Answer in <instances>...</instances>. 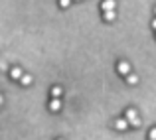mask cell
Listing matches in <instances>:
<instances>
[{"instance_id":"cell-14","label":"cell","mask_w":156,"mask_h":140,"mask_svg":"<svg viewBox=\"0 0 156 140\" xmlns=\"http://www.w3.org/2000/svg\"><path fill=\"white\" fill-rule=\"evenodd\" d=\"M152 28H154V30H156V18L152 20Z\"/></svg>"},{"instance_id":"cell-5","label":"cell","mask_w":156,"mask_h":140,"mask_svg":"<svg viewBox=\"0 0 156 140\" xmlns=\"http://www.w3.org/2000/svg\"><path fill=\"white\" fill-rule=\"evenodd\" d=\"M22 75H24V71H22L20 67H12V69H10V77H12V79L20 81V79H22Z\"/></svg>"},{"instance_id":"cell-6","label":"cell","mask_w":156,"mask_h":140,"mask_svg":"<svg viewBox=\"0 0 156 140\" xmlns=\"http://www.w3.org/2000/svg\"><path fill=\"white\" fill-rule=\"evenodd\" d=\"M59 109H61V101H59V99H51V101H50V110H51V113H57Z\"/></svg>"},{"instance_id":"cell-16","label":"cell","mask_w":156,"mask_h":140,"mask_svg":"<svg viewBox=\"0 0 156 140\" xmlns=\"http://www.w3.org/2000/svg\"><path fill=\"white\" fill-rule=\"evenodd\" d=\"M154 14H156V8H154Z\"/></svg>"},{"instance_id":"cell-3","label":"cell","mask_w":156,"mask_h":140,"mask_svg":"<svg viewBox=\"0 0 156 140\" xmlns=\"http://www.w3.org/2000/svg\"><path fill=\"white\" fill-rule=\"evenodd\" d=\"M115 128L117 130H126L129 128V121H126V118H117V121H115Z\"/></svg>"},{"instance_id":"cell-17","label":"cell","mask_w":156,"mask_h":140,"mask_svg":"<svg viewBox=\"0 0 156 140\" xmlns=\"http://www.w3.org/2000/svg\"><path fill=\"white\" fill-rule=\"evenodd\" d=\"M57 140H63V138H57Z\"/></svg>"},{"instance_id":"cell-1","label":"cell","mask_w":156,"mask_h":140,"mask_svg":"<svg viewBox=\"0 0 156 140\" xmlns=\"http://www.w3.org/2000/svg\"><path fill=\"white\" fill-rule=\"evenodd\" d=\"M125 118L129 121V126H140V118H138V114H136V110L134 109H126V113H125Z\"/></svg>"},{"instance_id":"cell-10","label":"cell","mask_w":156,"mask_h":140,"mask_svg":"<svg viewBox=\"0 0 156 140\" xmlns=\"http://www.w3.org/2000/svg\"><path fill=\"white\" fill-rule=\"evenodd\" d=\"M61 93H63V91H61V87H53V89H51V97H53V99H59Z\"/></svg>"},{"instance_id":"cell-15","label":"cell","mask_w":156,"mask_h":140,"mask_svg":"<svg viewBox=\"0 0 156 140\" xmlns=\"http://www.w3.org/2000/svg\"><path fill=\"white\" fill-rule=\"evenodd\" d=\"M2 103H4V97H2V95H0V107H2Z\"/></svg>"},{"instance_id":"cell-9","label":"cell","mask_w":156,"mask_h":140,"mask_svg":"<svg viewBox=\"0 0 156 140\" xmlns=\"http://www.w3.org/2000/svg\"><path fill=\"white\" fill-rule=\"evenodd\" d=\"M32 75H22V79H20V83L24 85V87H28V85H32Z\"/></svg>"},{"instance_id":"cell-13","label":"cell","mask_w":156,"mask_h":140,"mask_svg":"<svg viewBox=\"0 0 156 140\" xmlns=\"http://www.w3.org/2000/svg\"><path fill=\"white\" fill-rule=\"evenodd\" d=\"M148 138H150V140H156V126H154V128L148 132Z\"/></svg>"},{"instance_id":"cell-11","label":"cell","mask_w":156,"mask_h":140,"mask_svg":"<svg viewBox=\"0 0 156 140\" xmlns=\"http://www.w3.org/2000/svg\"><path fill=\"white\" fill-rule=\"evenodd\" d=\"M71 2H73V0H59V6H61V8H67Z\"/></svg>"},{"instance_id":"cell-2","label":"cell","mask_w":156,"mask_h":140,"mask_svg":"<svg viewBox=\"0 0 156 140\" xmlns=\"http://www.w3.org/2000/svg\"><path fill=\"white\" fill-rule=\"evenodd\" d=\"M117 71L121 73V75H129V73H130V63H129V61H119Z\"/></svg>"},{"instance_id":"cell-4","label":"cell","mask_w":156,"mask_h":140,"mask_svg":"<svg viewBox=\"0 0 156 140\" xmlns=\"http://www.w3.org/2000/svg\"><path fill=\"white\" fill-rule=\"evenodd\" d=\"M115 6H117V2H115V0H103L101 10H103V12H109V10H115Z\"/></svg>"},{"instance_id":"cell-8","label":"cell","mask_w":156,"mask_h":140,"mask_svg":"<svg viewBox=\"0 0 156 140\" xmlns=\"http://www.w3.org/2000/svg\"><path fill=\"white\" fill-rule=\"evenodd\" d=\"M103 18L107 22H113V20L117 18V14H115V10H109V12H103Z\"/></svg>"},{"instance_id":"cell-7","label":"cell","mask_w":156,"mask_h":140,"mask_svg":"<svg viewBox=\"0 0 156 140\" xmlns=\"http://www.w3.org/2000/svg\"><path fill=\"white\" fill-rule=\"evenodd\" d=\"M126 83H129V85H136V83H138V75L129 73V75H126Z\"/></svg>"},{"instance_id":"cell-12","label":"cell","mask_w":156,"mask_h":140,"mask_svg":"<svg viewBox=\"0 0 156 140\" xmlns=\"http://www.w3.org/2000/svg\"><path fill=\"white\" fill-rule=\"evenodd\" d=\"M0 71H8V63L0 59Z\"/></svg>"}]
</instances>
